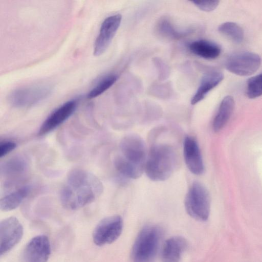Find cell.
Wrapping results in <instances>:
<instances>
[{"instance_id":"6da1fadb","label":"cell","mask_w":262,"mask_h":262,"mask_svg":"<svg viewBox=\"0 0 262 262\" xmlns=\"http://www.w3.org/2000/svg\"><path fill=\"white\" fill-rule=\"evenodd\" d=\"M103 190L100 180L94 174L82 169H74L68 174L60 192L61 203L74 210L94 202Z\"/></svg>"},{"instance_id":"7a4b0ae2","label":"cell","mask_w":262,"mask_h":262,"mask_svg":"<svg viewBox=\"0 0 262 262\" xmlns=\"http://www.w3.org/2000/svg\"><path fill=\"white\" fill-rule=\"evenodd\" d=\"M120 152L114 159L116 170L129 179L140 178L145 171L147 154L143 139L136 134H129L121 140Z\"/></svg>"},{"instance_id":"3957f363","label":"cell","mask_w":262,"mask_h":262,"mask_svg":"<svg viewBox=\"0 0 262 262\" xmlns=\"http://www.w3.org/2000/svg\"><path fill=\"white\" fill-rule=\"evenodd\" d=\"M176 163L173 148L163 143L154 144L147 154L145 172L153 181H164L172 174Z\"/></svg>"},{"instance_id":"277c9868","label":"cell","mask_w":262,"mask_h":262,"mask_svg":"<svg viewBox=\"0 0 262 262\" xmlns=\"http://www.w3.org/2000/svg\"><path fill=\"white\" fill-rule=\"evenodd\" d=\"M161 229L156 225L144 227L133 244L131 256L133 262H148L156 254L162 236Z\"/></svg>"},{"instance_id":"5b68a950","label":"cell","mask_w":262,"mask_h":262,"mask_svg":"<svg viewBox=\"0 0 262 262\" xmlns=\"http://www.w3.org/2000/svg\"><path fill=\"white\" fill-rule=\"evenodd\" d=\"M184 205L187 213L193 219L200 221L208 219L210 196L206 187L201 183L194 182L191 185L186 193Z\"/></svg>"},{"instance_id":"8992f818","label":"cell","mask_w":262,"mask_h":262,"mask_svg":"<svg viewBox=\"0 0 262 262\" xmlns=\"http://www.w3.org/2000/svg\"><path fill=\"white\" fill-rule=\"evenodd\" d=\"M49 85L39 84L17 89L8 97L10 103L16 107H28L40 102L51 94Z\"/></svg>"},{"instance_id":"52a82bcc","label":"cell","mask_w":262,"mask_h":262,"mask_svg":"<svg viewBox=\"0 0 262 262\" xmlns=\"http://www.w3.org/2000/svg\"><path fill=\"white\" fill-rule=\"evenodd\" d=\"M29 162L23 155H16L1 164L0 173L6 188L13 187L23 181L29 170Z\"/></svg>"},{"instance_id":"ba28073f","label":"cell","mask_w":262,"mask_h":262,"mask_svg":"<svg viewBox=\"0 0 262 262\" xmlns=\"http://www.w3.org/2000/svg\"><path fill=\"white\" fill-rule=\"evenodd\" d=\"M123 226V220L119 215H115L103 219L93 231L94 243L99 246L113 243L121 235Z\"/></svg>"},{"instance_id":"9c48e42d","label":"cell","mask_w":262,"mask_h":262,"mask_svg":"<svg viewBox=\"0 0 262 262\" xmlns=\"http://www.w3.org/2000/svg\"><path fill=\"white\" fill-rule=\"evenodd\" d=\"M260 64V57L255 53L248 51L234 53L226 61L227 70L242 76L253 74L259 69Z\"/></svg>"},{"instance_id":"30bf717a","label":"cell","mask_w":262,"mask_h":262,"mask_svg":"<svg viewBox=\"0 0 262 262\" xmlns=\"http://www.w3.org/2000/svg\"><path fill=\"white\" fill-rule=\"evenodd\" d=\"M24 233L22 225L11 216L0 223V255L7 253L21 240Z\"/></svg>"},{"instance_id":"8fae6325","label":"cell","mask_w":262,"mask_h":262,"mask_svg":"<svg viewBox=\"0 0 262 262\" xmlns=\"http://www.w3.org/2000/svg\"><path fill=\"white\" fill-rule=\"evenodd\" d=\"M122 16L119 14L110 16L104 20L94 43L95 56H99L105 51L119 28Z\"/></svg>"},{"instance_id":"7c38bea8","label":"cell","mask_w":262,"mask_h":262,"mask_svg":"<svg viewBox=\"0 0 262 262\" xmlns=\"http://www.w3.org/2000/svg\"><path fill=\"white\" fill-rule=\"evenodd\" d=\"M51 254L48 237L39 235L32 238L26 245L22 255L24 262H47Z\"/></svg>"},{"instance_id":"4fadbf2b","label":"cell","mask_w":262,"mask_h":262,"mask_svg":"<svg viewBox=\"0 0 262 262\" xmlns=\"http://www.w3.org/2000/svg\"><path fill=\"white\" fill-rule=\"evenodd\" d=\"M77 105V100H71L55 110L42 123L38 135L42 136L46 134L63 123L73 114Z\"/></svg>"},{"instance_id":"5bb4252c","label":"cell","mask_w":262,"mask_h":262,"mask_svg":"<svg viewBox=\"0 0 262 262\" xmlns=\"http://www.w3.org/2000/svg\"><path fill=\"white\" fill-rule=\"evenodd\" d=\"M184 158L188 169L195 175L204 171V165L198 142L191 136L185 137L183 146Z\"/></svg>"},{"instance_id":"9a60e30c","label":"cell","mask_w":262,"mask_h":262,"mask_svg":"<svg viewBox=\"0 0 262 262\" xmlns=\"http://www.w3.org/2000/svg\"><path fill=\"white\" fill-rule=\"evenodd\" d=\"M187 244L181 236H174L167 239L162 251V262H179Z\"/></svg>"},{"instance_id":"2e32d148","label":"cell","mask_w":262,"mask_h":262,"mask_svg":"<svg viewBox=\"0 0 262 262\" xmlns=\"http://www.w3.org/2000/svg\"><path fill=\"white\" fill-rule=\"evenodd\" d=\"M224 75L220 72H211L206 74L202 78L195 93L191 100V104L194 105L202 101L207 94L216 87L224 79Z\"/></svg>"},{"instance_id":"e0dca14e","label":"cell","mask_w":262,"mask_h":262,"mask_svg":"<svg viewBox=\"0 0 262 262\" xmlns=\"http://www.w3.org/2000/svg\"><path fill=\"white\" fill-rule=\"evenodd\" d=\"M155 32L157 36L166 40H177L187 36L191 30H180L166 17L161 18L157 23Z\"/></svg>"},{"instance_id":"ac0fdd59","label":"cell","mask_w":262,"mask_h":262,"mask_svg":"<svg viewBox=\"0 0 262 262\" xmlns=\"http://www.w3.org/2000/svg\"><path fill=\"white\" fill-rule=\"evenodd\" d=\"M188 47L191 53L206 59H215L221 53V48L219 45L206 39L192 41Z\"/></svg>"},{"instance_id":"d6986e66","label":"cell","mask_w":262,"mask_h":262,"mask_svg":"<svg viewBox=\"0 0 262 262\" xmlns=\"http://www.w3.org/2000/svg\"><path fill=\"white\" fill-rule=\"evenodd\" d=\"M234 107V100L231 96L225 97L222 100L214 118L212 127L214 132L221 130L230 119Z\"/></svg>"},{"instance_id":"ffe728a7","label":"cell","mask_w":262,"mask_h":262,"mask_svg":"<svg viewBox=\"0 0 262 262\" xmlns=\"http://www.w3.org/2000/svg\"><path fill=\"white\" fill-rule=\"evenodd\" d=\"M29 191L30 188L24 186L6 194L0 200L1 210L9 211L15 209L28 196Z\"/></svg>"},{"instance_id":"44dd1931","label":"cell","mask_w":262,"mask_h":262,"mask_svg":"<svg viewBox=\"0 0 262 262\" xmlns=\"http://www.w3.org/2000/svg\"><path fill=\"white\" fill-rule=\"evenodd\" d=\"M220 33L236 43H241L244 38V32L241 26L233 22H226L218 28Z\"/></svg>"},{"instance_id":"7402d4cb","label":"cell","mask_w":262,"mask_h":262,"mask_svg":"<svg viewBox=\"0 0 262 262\" xmlns=\"http://www.w3.org/2000/svg\"><path fill=\"white\" fill-rule=\"evenodd\" d=\"M118 76L115 74H110L101 78L88 94L89 99L95 98L110 88L117 81Z\"/></svg>"},{"instance_id":"603a6c76","label":"cell","mask_w":262,"mask_h":262,"mask_svg":"<svg viewBox=\"0 0 262 262\" xmlns=\"http://www.w3.org/2000/svg\"><path fill=\"white\" fill-rule=\"evenodd\" d=\"M246 94L251 99L262 95V73L249 79L247 83Z\"/></svg>"},{"instance_id":"cb8c5ba5","label":"cell","mask_w":262,"mask_h":262,"mask_svg":"<svg viewBox=\"0 0 262 262\" xmlns=\"http://www.w3.org/2000/svg\"><path fill=\"white\" fill-rule=\"evenodd\" d=\"M192 3L199 9L205 12H210L218 6L220 2L218 1H192Z\"/></svg>"},{"instance_id":"d4e9b609","label":"cell","mask_w":262,"mask_h":262,"mask_svg":"<svg viewBox=\"0 0 262 262\" xmlns=\"http://www.w3.org/2000/svg\"><path fill=\"white\" fill-rule=\"evenodd\" d=\"M16 147L15 142L10 141H4L0 144V157H5Z\"/></svg>"},{"instance_id":"484cf974","label":"cell","mask_w":262,"mask_h":262,"mask_svg":"<svg viewBox=\"0 0 262 262\" xmlns=\"http://www.w3.org/2000/svg\"><path fill=\"white\" fill-rule=\"evenodd\" d=\"M157 67L158 69L160 78L161 80H163L166 78L167 75L168 74L167 67L161 60L157 59L156 61Z\"/></svg>"}]
</instances>
